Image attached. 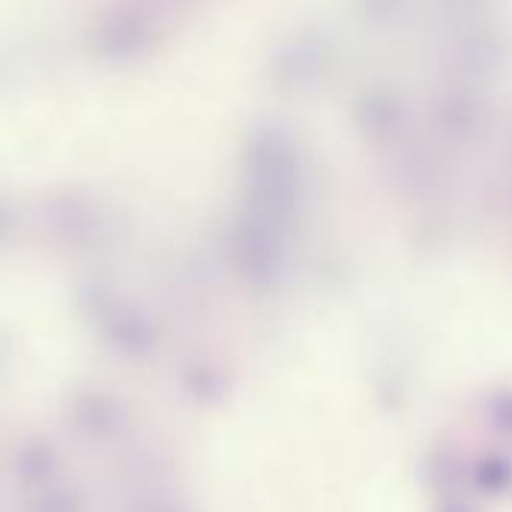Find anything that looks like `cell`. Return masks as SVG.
<instances>
[{"label": "cell", "mask_w": 512, "mask_h": 512, "mask_svg": "<svg viewBox=\"0 0 512 512\" xmlns=\"http://www.w3.org/2000/svg\"><path fill=\"white\" fill-rule=\"evenodd\" d=\"M471 483L486 498H504L512 492V459L504 453H486L471 468Z\"/></svg>", "instance_id": "cell-1"}, {"label": "cell", "mask_w": 512, "mask_h": 512, "mask_svg": "<svg viewBox=\"0 0 512 512\" xmlns=\"http://www.w3.org/2000/svg\"><path fill=\"white\" fill-rule=\"evenodd\" d=\"M486 417H489V426L501 435H510L512 438V387H501L489 396L486 402Z\"/></svg>", "instance_id": "cell-2"}, {"label": "cell", "mask_w": 512, "mask_h": 512, "mask_svg": "<svg viewBox=\"0 0 512 512\" xmlns=\"http://www.w3.org/2000/svg\"><path fill=\"white\" fill-rule=\"evenodd\" d=\"M438 512H477L474 507H468V504H462V501H444Z\"/></svg>", "instance_id": "cell-3"}]
</instances>
